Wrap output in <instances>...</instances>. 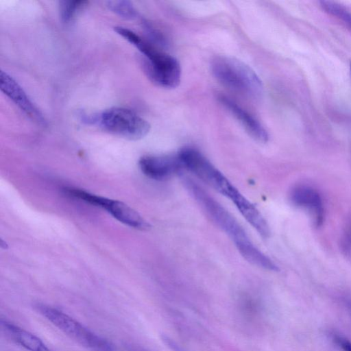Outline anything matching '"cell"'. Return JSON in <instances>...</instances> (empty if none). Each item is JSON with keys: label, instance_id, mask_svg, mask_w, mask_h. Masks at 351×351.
Instances as JSON below:
<instances>
[{"label": "cell", "instance_id": "cell-1", "mask_svg": "<svg viewBox=\"0 0 351 351\" xmlns=\"http://www.w3.org/2000/svg\"><path fill=\"white\" fill-rule=\"evenodd\" d=\"M185 187L210 219L234 242L239 253L250 263L269 271L277 265L252 242L237 219L193 180L183 178Z\"/></svg>", "mask_w": 351, "mask_h": 351}, {"label": "cell", "instance_id": "cell-2", "mask_svg": "<svg viewBox=\"0 0 351 351\" xmlns=\"http://www.w3.org/2000/svg\"><path fill=\"white\" fill-rule=\"evenodd\" d=\"M114 31L140 51L144 71L153 83L165 88H173L179 85L182 71L176 58L157 49L128 28L117 26Z\"/></svg>", "mask_w": 351, "mask_h": 351}, {"label": "cell", "instance_id": "cell-3", "mask_svg": "<svg viewBox=\"0 0 351 351\" xmlns=\"http://www.w3.org/2000/svg\"><path fill=\"white\" fill-rule=\"evenodd\" d=\"M214 77L222 85L248 98L263 95V84L255 71L242 61L228 56H217L210 62Z\"/></svg>", "mask_w": 351, "mask_h": 351}, {"label": "cell", "instance_id": "cell-4", "mask_svg": "<svg viewBox=\"0 0 351 351\" xmlns=\"http://www.w3.org/2000/svg\"><path fill=\"white\" fill-rule=\"evenodd\" d=\"M84 123L97 125L117 136L132 141L144 138L149 132L150 125L134 111L112 107L97 113H80Z\"/></svg>", "mask_w": 351, "mask_h": 351}, {"label": "cell", "instance_id": "cell-5", "mask_svg": "<svg viewBox=\"0 0 351 351\" xmlns=\"http://www.w3.org/2000/svg\"><path fill=\"white\" fill-rule=\"evenodd\" d=\"M34 308L56 328L81 345L95 351H115L108 341L61 311L42 303H37Z\"/></svg>", "mask_w": 351, "mask_h": 351}, {"label": "cell", "instance_id": "cell-6", "mask_svg": "<svg viewBox=\"0 0 351 351\" xmlns=\"http://www.w3.org/2000/svg\"><path fill=\"white\" fill-rule=\"evenodd\" d=\"M67 195L105 209L120 222L135 229L146 230L149 223L135 210L125 203L97 195L77 188H65Z\"/></svg>", "mask_w": 351, "mask_h": 351}, {"label": "cell", "instance_id": "cell-7", "mask_svg": "<svg viewBox=\"0 0 351 351\" xmlns=\"http://www.w3.org/2000/svg\"><path fill=\"white\" fill-rule=\"evenodd\" d=\"M178 156L184 169L193 173L217 191H219L228 180L203 154L195 148L184 147L179 152Z\"/></svg>", "mask_w": 351, "mask_h": 351}, {"label": "cell", "instance_id": "cell-8", "mask_svg": "<svg viewBox=\"0 0 351 351\" xmlns=\"http://www.w3.org/2000/svg\"><path fill=\"white\" fill-rule=\"evenodd\" d=\"M140 169L147 177L155 180H165L181 173L184 169L177 155H147L138 161Z\"/></svg>", "mask_w": 351, "mask_h": 351}, {"label": "cell", "instance_id": "cell-9", "mask_svg": "<svg viewBox=\"0 0 351 351\" xmlns=\"http://www.w3.org/2000/svg\"><path fill=\"white\" fill-rule=\"evenodd\" d=\"M1 89L28 117L40 125L46 120L18 82L6 72L0 74Z\"/></svg>", "mask_w": 351, "mask_h": 351}, {"label": "cell", "instance_id": "cell-10", "mask_svg": "<svg viewBox=\"0 0 351 351\" xmlns=\"http://www.w3.org/2000/svg\"><path fill=\"white\" fill-rule=\"evenodd\" d=\"M291 202L296 206L308 210L313 217L316 227H320L324 221V208L322 197L312 186L299 184L290 191Z\"/></svg>", "mask_w": 351, "mask_h": 351}, {"label": "cell", "instance_id": "cell-11", "mask_svg": "<svg viewBox=\"0 0 351 351\" xmlns=\"http://www.w3.org/2000/svg\"><path fill=\"white\" fill-rule=\"evenodd\" d=\"M221 104L240 122L246 132L259 143H267L269 135L262 124L234 100L224 95L218 97Z\"/></svg>", "mask_w": 351, "mask_h": 351}, {"label": "cell", "instance_id": "cell-12", "mask_svg": "<svg viewBox=\"0 0 351 351\" xmlns=\"http://www.w3.org/2000/svg\"><path fill=\"white\" fill-rule=\"evenodd\" d=\"M1 328L13 341L29 351H51L38 337L7 320L1 319Z\"/></svg>", "mask_w": 351, "mask_h": 351}, {"label": "cell", "instance_id": "cell-13", "mask_svg": "<svg viewBox=\"0 0 351 351\" xmlns=\"http://www.w3.org/2000/svg\"><path fill=\"white\" fill-rule=\"evenodd\" d=\"M88 3L87 1L82 0L60 1L59 10L61 20L65 23H70Z\"/></svg>", "mask_w": 351, "mask_h": 351}, {"label": "cell", "instance_id": "cell-14", "mask_svg": "<svg viewBox=\"0 0 351 351\" xmlns=\"http://www.w3.org/2000/svg\"><path fill=\"white\" fill-rule=\"evenodd\" d=\"M107 7L112 12L127 19H133L137 16L136 10L129 1H108Z\"/></svg>", "mask_w": 351, "mask_h": 351}, {"label": "cell", "instance_id": "cell-15", "mask_svg": "<svg viewBox=\"0 0 351 351\" xmlns=\"http://www.w3.org/2000/svg\"><path fill=\"white\" fill-rule=\"evenodd\" d=\"M320 5L326 12L335 16L351 29V14L340 4L330 1H321Z\"/></svg>", "mask_w": 351, "mask_h": 351}, {"label": "cell", "instance_id": "cell-16", "mask_svg": "<svg viewBox=\"0 0 351 351\" xmlns=\"http://www.w3.org/2000/svg\"><path fill=\"white\" fill-rule=\"evenodd\" d=\"M340 248L345 257L351 261V216L348 218L342 231Z\"/></svg>", "mask_w": 351, "mask_h": 351}, {"label": "cell", "instance_id": "cell-17", "mask_svg": "<svg viewBox=\"0 0 351 351\" xmlns=\"http://www.w3.org/2000/svg\"><path fill=\"white\" fill-rule=\"evenodd\" d=\"M333 339L343 351H351V341L346 338L340 335H334Z\"/></svg>", "mask_w": 351, "mask_h": 351}, {"label": "cell", "instance_id": "cell-18", "mask_svg": "<svg viewBox=\"0 0 351 351\" xmlns=\"http://www.w3.org/2000/svg\"><path fill=\"white\" fill-rule=\"evenodd\" d=\"M162 339L165 343L173 351H186L169 337L162 336Z\"/></svg>", "mask_w": 351, "mask_h": 351}, {"label": "cell", "instance_id": "cell-19", "mask_svg": "<svg viewBox=\"0 0 351 351\" xmlns=\"http://www.w3.org/2000/svg\"><path fill=\"white\" fill-rule=\"evenodd\" d=\"M346 306H347V308H348L349 312L351 314V301L350 300L346 302Z\"/></svg>", "mask_w": 351, "mask_h": 351}, {"label": "cell", "instance_id": "cell-20", "mask_svg": "<svg viewBox=\"0 0 351 351\" xmlns=\"http://www.w3.org/2000/svg\"><path fill=\"white\" fill-rule=\"evenodd\" d=\"M132 351H146V350H142V349H137V348H133L132 350Z\"/></svg>", "mask_w": 351, "mask_h": 351}]
</instances>
